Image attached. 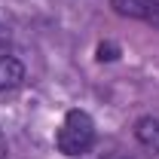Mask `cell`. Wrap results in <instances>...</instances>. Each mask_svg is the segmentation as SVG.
Wrapping results in <instances>:
<instances>
[{
  "label": "cell",
  "mask_w": 159,
  "mask_h": 159,
  "mask_svg": "<svg viewBox=\"0 0 159 159\" xmlns=\"http://www.w3.org/2000/svg\"><path fill=\"white\" fill-rule=\"evenodd\" d=\"M58 150L64 156H80L95 144V122L86 110H70L58 129Z\"/></svg>",
  "instance_id": "6da1fadb"
},
{
  "label": "cell",
  "mask_w": 159,
  "mask_h": 159,
  "mask_svg": "<svg viewBox=\"0 0 159 159\" xmlns=\"http://www.w3.org/2000/svg\"><path fill=\"white\" fill-rule=\"evenodd\" d=\"M21 83H25V64L12 55H3L0 58V92L19 89Z\"/></svg>",
  "instance_id": "7a4b0ae2"
},
{
  "label": "cell",
  "mask_w": 159,
  "mask_h": 159,
  "mask_svg": "<svg viewBox=\"0 0 159 159\" xmlns=\"http://www.w3.org/2000/svg\"><path fill=\"white\" fill-rule=\"evenodd\" d=\"M110 6L125 19H141V21H153L150 12V0H110Z\"/></svg>",
  "instance_id": "3957f363"
},
{
  "label": "cell",
  "mask_w": 159,
  "mask_h": 159,
  "mask_svg": "<svg viewBox=\"0 0 159 159\" xmlns=\"http://www.w3.org/2000/svg\"><path fill=\"white\" fill-rule=\"evenodd\" d=\"M135 138H138L147 150L159 153V119H153V116L138 119V125H135Z\"/></svg>",
  "instance_id": "277c9868"
},
{
  "label": "cell",
  "mask_w": 159,
  "mask_h": 159,
  "mask_svg": "<svg viewBox=\"0 0 159 159\" xmlns=\"http://www.w3.org/2000/svg\"><path fill=\"white\" fill-rule=\"evenodd\" d=\"M116 52H119V49L113 46V43H101V46H98V58L101 61H113V58H116Z\"/></svg>",
  "instance_id": "5b68a950"
},
{
  "label": "cell",
  "mask_w": 159,
  "mask_h": 159,
  "mask_svg": "<svg viewBox=\"0 0 159 159\" xmlns=\"http://www.w3.org/2000/svg\"><path fill=\"white\" fill-rule=\"evenodd\" d=\"M3 55H9V34L0 28V58H3Z\"/></svg>",
  "instance_id": "8992f818"
},
{
  "label": "cell",
  "mask_w": 159,
  "mask_h": 159,
  "mask_svg": "<svg viewBox=\"0 0 159 159\" xmlns=\"http://www.w3.org/2000/svg\"><path fill=\"white\" fill-rule=\"evenodd\" d=\"M150 12H153V21L150 25H159V0H150Z\"/></svg>",
  "instance_id": "52a82bcc"
},
{
  "label": "cell",
  "mask_w": 159,
  "mask_h": 159,
  "mask_svg": "<svg viewBox=\"0 0 159 159\" xmlns=\"http://www.w3.org/2000/svg\"><path fill=\"white\" fill-rule=\"evenodd\" d=\"M0 159H6V141H3V135H0Z\"/></svg>",
  "instance_id": "ba28073f"
}]
</instances>
